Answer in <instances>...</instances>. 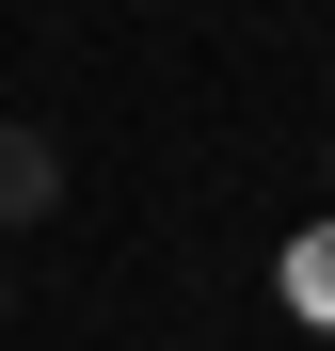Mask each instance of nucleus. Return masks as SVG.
<instances>
[{"instance_id": "obj_1", "label": "nucleus", "mask_w": 335, "mask_h": 351, "mask_svg": "<svg viewBox=\"0 0 335 351\" xmlns=\"http://www.w3.org/2000/svg\"><path fill=\"white\" fill-rule=\"evenodd\" d=\"M48 208H64V144L0 112V240H16V223H48Z\"/></svg>"}, {"instance_id": "obj_2", "label": "nucleus", "mask_w": 335, "mask_h": 351, "mask_svg": "<svg viewBox=\"0 0 335 351\" xmlns=\"http://www.w3.org/2000/svg\"><path fill=\"white\" fill-rule=\"evenodd\" d=\"M288 304H303V319H335V223H319V240L288 256Z\"/></svg>"}, {"instance_id": "obj_3", "label": "nucleus", "mask_w": 335, "mask_h": 351, "mask_svg": "<svg viewBox=\"0 0 335 351\" xmlns=\"http://www.w3.org/2000/svg\"><path fill=\"white\" fill-rule=\"evenodd\" d=\"M0 319H16V271H0Z\"/></svg>"}]
</instances>
